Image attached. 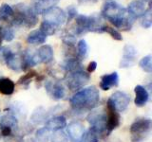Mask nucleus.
Segmentation results:
<instances>
[{"instance_id":"37","label":"nucleus","mask_w":152,"mask_h":142,"mask_svg":"<svg viewBox=\"0 0 152 142\" xmlns=\"http://www.w3.org/2000/svg\"><path fill=\"white\" fill-rule=\"evenodd\" d=\"M96 68H97V63H96V62H94V61L90 62V63L88 64V68H87L88 73L94 72V71L96 70Z\"/></svg>"},{"instance_id":"3","label":"nucleus","mask_w":152,"mask_h":142,"mask_svg":"<svg viewBox=\"0 0 152 142\" xmlns=\"http://www.w3.org/2000/svg\"><path fill=\"white\" fill-rule=\"evenodd\" d=\"M89 129L100 136H107V112L104 109L91 110L87 117Z\"/></svg>"},{"instance_id":"36","label":"nucleus","mask_w":152,"mask_h":142,"mask_svg":"<svg viewBox=\"0 0 152 142\" xmlns=\"http://www.w3.org/2000/svg\"><path fill=\"white\" fill-rule=\"evenodd\" d=\"M0 131H1V135L4 137H8V136H11L13 130L12 128H9V127H1L0 128Z\"/></svg>"},{"instance_id":"39","label":"nucleus","mask_w":152,"mask_h":142,"mask_svg":"<svg viewBox=\"0 0 152 142\" xmlns=\"http://www.w3.org/2000/svg\"><path fill=\"white\" fill-rule=\"evenodd\" d=\"M146 1H148V2L150 3V0H146Z\"/></svg>"},{"instance_id":"6","label":"nucleus","mask_w":152,"mask_h":142,"mask_svg":"<svg viewBox=\"0 0 152 142\" xmlns=\"http://www.w3.org/2000/svg\"><path fill=\"white\" fill-rule=\"evenodd\" d=\"M90 80V75L84 70L66 73L65 82L66 86L71 91H79L84 88Z\"/></svg>"},{"instance_id":"25","label":"nucleus","mask_w":152,"mask_h":142,"mask_svg":"<svg viewBox=\"0 0 152 142\" xmlns=\"http://www.w3.org/2000/svg\"><path fill=\"white\" fill-rule=\"evenodd\" d=\"M13 9L8 4H3L0 7V21H7L12 16H13Z\"/></svg>"},{"instance_id":"18","label":"nucleus","mask_w":152,"mask_h":142,"mask_svg":"<svg viewBox=\"0 0 152 142\" xmlns=\"http://www.w3.org/2000/svg\"><path fill=\"white\" fill-rule=\"evenodd\" d=\"M36 53L40 60V63L49 64L53 60V49L50 45L41 46Z\"/></svg>"},{"instance_id":"38","label":"nucleus","mask_w":152,"mask_h":142,"mask_svg":"<svg viewBox=\"0 0 152 142\" xmlns=\"http://www.w3.org/2000/svg\"><path fill=\"white\" fill-rule=\"evenodd\" d=\"M2 41H3V30H2V28L0 27V45H1Z\"/></svg>"},{"instance_id":"8","label":"nucleus","mask_w":152,"mask_h":142,"mask_svg":"<svg viewBox=\"0 0 152 142\" xmlns=\"http://www.w3.org/2000/svg\"><path fill=\"white\" fill-rule=\"evenodd\" d=\"M107 136L109 135L111 133L117 129L121 124V117L119 112L113 107L111 102L107 101Z\"/></svg>"},{"instance_id":"29","label":"nucleus","mask_w":152,"mask_h":142,"mask_svg":"<svg viewBox=\"0 0 152 142\" xmlns=\"http://www.w3.org/2000/svg\"><path fill=\"white\" fill-rule=\"evenodd\" d=\"M139 66L146 73H152V56L147 55L139 62Z\"/></svg>"},{"instance_id":"4","label":"nucleus","mask_w":152,"mask_h":142,"mask_svg":"<svg viewBox=\"0 0 152 142\" xmlns=\"http://www.w3.org/2000/svg\"><path fill=\"white\" fill-rule=\"evenodd\" d=\"M15 17L13 18L12 24L15 26H24L32 28L37 24V17L32 9L26 7L25 5H17Z\"/></svg>"},{"instance_id":"23","label":"nucleus","mask_w":152,"mask_h":142,"mask_svg":"<svg viewBox=\"0 0 152 142\" xmlns=\"http://www.w3.org/2000/svg\"><path fill=\"white\" fill-rule=\"evenodd\" d=\"M15 89V83L9 78H0V93L5 96H11Z\"/></svg>"},{"instance_id":"26","label":"nucleus","mask_w":152,"mask_h":142,"mask_svg":"<svg viewBox=\"0 0 152 142\" xmlns=\"http://www.w3.org/2000/svg\"><path fill=\"white\" fill-rule=\"evenodd\" d=\"M88 54V46L87 44V41L82 39L78 42L77 44V57L80 60H83L87 58Z\"/></svg>"},{"instance_id":"34","label":"nucleus","mask_w":152,"mask_h":142,"mask_svg":"<svg viewBox=\"0 0 152 142\" xmlns=\"http://www.w3.org/2000/svg\"><path fill=\"white\" fill-rule=\"evenodd\" d=\"M14 39V31L12 28H7L3 30V40L7 42H11Z\"/></svg>"},{"instance_id":"19","label":"nucleus","mask_w":152,"mask_h":142,"mask_svg":"<svg viewBox=\"0 0 152 142\" xmlns=\"http://www.w3.org/2000/svg\"><path fill=\"white\" fill-rule=\"evenodd\" d=\"M1 127H9L12 130L18 127V120L13 112H8L0 118V128Z\"/></svg>"},{"instance_id":"16","label":"nucleus","mask_w":152,"mask_h":142,"mask_svg":"<svg viewBox=\"0 0 152 142\" xmlns=\"http://www.w3.org/2000/svg\"><path fill=\"white\" fill-rule=\"evenodd\" d=\"M135 99L134 103L137 107H144L149 99V93L145 87L142 85H136L134 88Z\"/></svg>"},{"instance_id":"31","label":"nucleus","mask_w":152,"mask_h":142,"mask_svg":"<svg viewBox=\"0 0 152 142\" xmlns=\"http://www.w3.org/2000/svg\"><path fill=\"white\" fill-rule=\"evenodd\" d=\"M50 142H69V138L63 130L53 132V135L50 136Z\"/></svg>"},{"instance_id":"13","label":"nucleus","mask_w":152,"mask_h":142,"mask_svg":"<svg viewBox=\"0 0 152 142\" xmlns=\"http://www.w3.org/2000/svg\"><path fill=\"white\" fill-rule=\"evenodd\" d=\"M126 11L133 20H135L137 18H140L145 12V2L142 1V0H133L128 5Z\"/></svg>"},{"instance_id":"28","label":"nucleus","mask_w":152,"mask_h":142,"mask_svg":"<svg viewBox=\"0 0 152 142\" xmlns=\"http://www.w3.org/2000/svg\"><path fill=\"white\" fill-rule=\"evenodd\" d=\"M50 132L47 129L46 127L39 128L36 132H35V139L37 142H49L50 138Z\"/></svg>"},{"instance_id":"1","label":"nucleus","mask_w":152,"mask_h":142,"mask_svg":"<svg viewBox=\"0 0 152 142\" xmlns=\"http://www.w3.org/2000/svg\"><path fill=\"white\" fill-rule=\"evenodd\" d=\"M99 102L100 92L94 85L82 88L69 99L70 106L73 111L81 113L93 110L99 105Z\"/></svg>"},{"instance_id":"11","label":"nucleus","mask_w":152,"mask_h":142,"mask_svg":"<svg viewBox=\"0 0 152 142\" xmlns=\"http://www.w3.org/2000/svg\"><path fill=\"white\" fill-rule=\"evenodd\" d=\"M138 55L137 49L131 45H126L124 47V53L120 62L121 68H128L135 64L136 57Z\"/></svg>"},{"instance_id":"27","label":"nucleus","mask_w":152,"mask_h":142,"mask_svg":"<svg viewBox=\"0 0 152 142\" xmlns=\"http://www.w3.org/2000/svg\"><path fill=\"white\" fill-rule=\"evenodd\" d=\"M37 75H38V73L36 72L35 70L31 69L27 74L22 76V77L17 80V83L20 84V85H23V86H25L26 88H28V84L31 83V80L33 78H35Z\"/></svg>"},{"instance_id":"33","label":"nucleus","mask_w":152,"mask_h":142,"mask_svg":"<svg viewBox=\"0 0 152 142\" xmlns=\"http://www.w3.org/2000/svg\"><path fill=\"white\" fill-rule=\"evenodd\" d=\"M82 142H99V137L94 132L88 129V131H85Z\"/></svg>"},{"instance_id":"15","label":"nucleus","mask_w":152,"mask_h":142,"mask_svg":"<svg viewBox=\"0 0 152 142\" xmlns=\"http://www.w3.org/2000/svg\"><path fill=\"white\" fill-rule=\"evenodd\" d=\"M22 66L21 69L23 71H26L28 69H31L34 65L40 63V60L38 58L37 53H33L31 51H25L23 52L22 55Z\"/></svg>"},{"instance_id":"10","label":"nucleus","mask_w":152,"mask_h":142,"mask_svg":"<svg viewBox=\"0 0 152 142\" xmlns=\"http://www.w3.org/2000/svg\"><path fill=\"white\" fill-rule=\"evenodd\" d=\"M66 128V136L70 142H82L85 134V126L80 121L74 120L69 123Z\"/></svg>"},{"instance_id":"20","label":"nucleus","mask_w":152,"mask_h":142,"mask_svg":"<svg viewBox=\"0 0 152 142\" xmlns=\"http://www.w3.org/2000/svg\"><path fill=\"white\" fill-rule=\"evenodd\" d=\"M63 68L66 70V73L75 72V71L83 70V64L81 63V60L78 57L68 58V59H66L65 63L63 64Z\"/></svg>"},{"instance_id":"2","label":"nucleus","mask_w":152,"mask_h":142,"mask_svg":"<svg viewBox=\"0 0 152 142\" xmlns=\"http://www.w3.org/2000/svg\"><path fill=\"white\" fill-rule=\"evenodd\" d=\"M102 16L112 25L123 30H128L132 27L134 20L129 16L126 8L114 1L107 2L102 9Z\"/></svg>"},{"instance_id":"35","label":"nucleus","mask_w":152,"mask_h":142,"mask_svg":"<svg viewBox=\"0 0 152 142\" xmlns=\"http://www.w3.org/2000/svg\"><path fill=\"white\" fill-rule=\"evenodd\" d=\"M68 19L69 20H71V19H74L76 16L78 15V13H77V9H76L75 7L73 6H69L68 8Z\"/></svg>"},{"instance_id":"32","label":"nucleus","mask_w":152,"mask_h":142,"mask_svg":"<svg viewBox=\"0 0 152 142\" xmlns=\"http://www.w3.org/2000/svg\"><path fill=\"white\" fill-rule=\"evenodd\" d=\"M141 25L145 28H149L152 25V19H151V8L149 7L147 9H145V12L144 15L141 17Z\"/></svg>"},{"instance_id":"24","label":"nucleus","mask_w":152,"mask_h":142,"mask_svg":"<svg viewBox=\"0 0 152 142\" xmlns=\"http://www.w3.org/2000/svg\"><path fill=\"white\" fill-rule=\"evenodd\" d=\"M47 120V112L42 107L37 108L36 110L31 114V121L33 124H41L42 122H45Z\"/></svg>"},{"instance_id":"9","label":"nucleus","mask_w":152,"mask_h":142,"mask_svg":"<svg viewBox=\"0 0 152 142\" xmlns=\"http://www.w3.org/2000/svg\"><path fill=\"white\" fill-rule=\"evenodd\" d=\"M108 101L111 102L113 107L116 109V111L120 113L126 110L130 103L131 99L129 95L126 92L116 91L109 97Z\"/></svg>"},{"instance_id":"22","label":"nucleus","mask_w":152,"mask_h":142,"mask_svg":"<svg viewBox=\"0 0 152 142\" xmlns=\"http://www.w3.org/2000/svg\"><path fill=\"white\" fill-rule=\"evenodd\" d=\"M59 0H36L32 11L34 12L35 14L44 13V12H46L47 9L54 7V5Z\"/></svg>"},{"instance_id":"14","label":"nucleus","mask_w":152,"mask_h":142,"mask_svg":"<svg viewBox=\"0 0 152 142\" xmlns=\"http://www.w3.org/2000/svg\"><path fill=\"white\" fill-rule=\"evenodd\" d=\"M119 85V75L117 72L106 74L101 77L100 88L104 91H107L111 87H117Z\"/></svg>"},{"instance_id":"7","label":"nucleus","mask_w":152,"mask_h":142,"mask_svg":"<svg viewBox=\"0 0 152 142\" xmlns=\"http://www.w3.org/2000/svg\"><path fill=\"white\" fill-rule=\"evenodd\" d=\"M44 15V19L43 21L48 23L51 27H53L55 30H58L63 24L66 22V14L62 9L59 7H51L49 9H47L46 12L43 13Z\"/></svg>"},{"instance_id":"17","label":"nucleus","mask_w":152,"mask_h":142,"mask_svg":"<svg viewBox=\"0 0 152 142\" xmlns=\"http://www.w3.org/2000/svg\"><path fill=\"white\" fill-rule=\"evenodd\" d=\"M66 125H68L66 124V118L64 116L53 117L48 120L45 123V127L47 129L52 132L63 130Z\"/></svg>"},{"instance_id":"30","label":"nucleus","mask_w":152,"mask_h":142,"mask_svg":"<svg viewBox=\"0 0 152 142\" xmlns=\"http://www.w3.org/2000/svg\"><path fill=\"white\" fill-rule=\"evenodd\" d=\"M101 31L102 32H107L110 35L114 40H117V41H122L123 40V37L122 34L119 32L116 28H114L112 27H109L107 25H103L102 28H101Z\"/></svg>"},{"instance_id":"5","label":"nucleus","mask_w":152,"mask_h":142,"mask_svg":"<svg viewBox=\"0 0 152 142\" xmlns=\"http://www.w3.org/2000/svg\"><path fill=\"white\" fill-rule=\"evenodd\" d=\"M151 120L150 118H138L130 125L131 141L142 142L150 134Z\"/></svg>"},{"instance_id":"21","label":"nucleus","mask_w":152,"mask_h":142,"mask_svg":"<svg viewBox=\"0 0 152 142\" xmlns=\"http://www.w3.org/2000/svg\"><path fill=\"white\" fill-rule=\"evenodd\" d=\"M47 40V35L40 30H35L30 32L27 37V43L30 45H42Z\"/></svg>"},{"instance_id":"12","label":"nucleus","mask_w":152,"mask_h":142,"mask_svg":"<svg viewBox=\"0 0 152 142\" xmlns=\"http://www.w3.org/2000/svg\"><path fill=\"white\" fill-rule=\"evenodd\" d=\"M46 90L50 98L54 101H60L66 95L65 87L61 83L58 82H47L46 83Z\"/></svg>"}]
</instances>
